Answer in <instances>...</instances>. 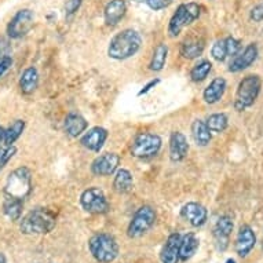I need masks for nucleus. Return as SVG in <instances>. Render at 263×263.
<instances>
[{
    "label": "nucleus",
    "mask_w": 263,
    "mask_h": 263,
    "mask_svg": "<svg viewBox=\"0 0 263 263\" xmlns=\"http://www.w3.org/2000/svg\"><path fill=\"white\" fill-rule=\"evenodd\" d=\"M11 65H13V58L11 57L6 55L0 58V78H3V74L10 69Z\"/></svg>",
    "instance_id": "4c0bfd02"
},
{
    "label": "nucleus",
    "mask_w": 263,
    "mask_h": 263,
    "mask_svg": "<svg viewBox=\"0 0 263 263\" xmlns=\"http://www.w3.org/2000/svg\"><path fill=\"white\" fill-rule=\"evenodd\" d=\"M156 212L151 205H143L135 212L129 222L127 233L131 238H138L149 232V229L155 224Z\"/></svg>",
    "instance_id": "1a4fd4ad"
},
{
    "label": "nucleus",
    "mask_w": 263,
    "mask_h": 263,
    "mask_svg": "<svg viewBox=\"0 0 263 263\" xmlns=\"http://www.w3.org/2000/svg\"><path fill=\"white\" fill-rule=\"evenodd\" d=\"M200 246L199 238L196 237V234L187 233L181 237V244H179V260H189L193 258L194 254L197 252Z\"/></svg>",
    "instance_id": "4be33fe9"
},
{
    "label": "nucleus",
    "mask_w": 263,
    "mask_h": 263,
    "mask_svg": "<svg viewBox=\"0 0 263 263\" xmlns=\"http://www.w3.org/2000/svg\"><path fill=\"white\" fill-rule=\"evenodd\" d=\"M224 40V47H226V54L228 57H236L241 50V43L237 39H234L232 36H229Z\"/></svg>",
    "instance_id": "473e14b6"
},
{
    "label": "nucleus",
    "mask_w": 263,
    "mask_h": 263,
    "mask_svg": "<svg viewBox=\"0 0 263 263\" xmlns=\"http://www.w3.org/2000/svg\"><path fill=\"white\" fill-rule=\"evenodd\" d=\"M142 46V37L134 29H124L113 36L108 47L109 58L117 61L128 60L139 51Z\"/></svg>",
    "instance_id": "f257e3e1"
},
{
    "label": "nucleus",
    "mask_w": 263,
    "mask_h": 263,
    "mask_svg": "<svg viewBox=\"0 0 263 263\" xmlns=\"http://www.w3.org/2000/svg\"><path fill=\"white\" fill-rule=\"evenodd\" d=\"M226 263H236V260H234V259H228V260H226Z\"/></svg>",
    "instance_id": "79ce46f5"
},
{
    "label": "nucleus",
    "mask_w": 263,
    "mask_h": 263,
    "mask_svg": "<svg viewBox=\"0 0 263 263\" xmlns=\"http://www.w3.org/2000/svg\"><path fill=\"white\" fill-rule=\"evenodd\" d=\"M108 131L102 127H94L87 131L80 139L83 146L91 152H100L108 139Z\"/></svg>",
    "instance_id": "2eb2a0df"
},
{
    "label": "nucleus",
    "mask_w": 263,
    "mask_h": 263,
    "mask_svg": "<svg viewBox=\"0 0 263 263\" xmlns=\"http://www.w3.org/2000/svg\"><path fill=\"white\" fill-rule=\"evenodd\" d=\"M91 255L97 262L110 263L119 255V246L113 236L106 233H98L92 236L88 241Z\"/></svg>",
    "instance_id": "20e7f679"
},
{
    "label": "nucleus",
    "mask_w": 263,
    "mask_h": 263,
    "mask_svg": "<svg viewBox=\"0 0 263 263\" xmlns=\"http://www.w3.org/2000/svg\"><path fill=\"white\" fill-rule=\"evenodd\" d=\"M233 229L234 223L230 216L223 215L216 220L215 228H214V238H215V244L218 250L224 251L228 248L230 234L233 232Z\"/></svg>",
    "instance_id": "f8f14e48"
},
{
    "label": "nucleus",
    "mask_w": 263,
    "mask_h": 263,
    "mask_svg": "<svg viewBox=\"0 0 263 263\" xmlns=\"http://www.w3.org/2000/svg\"><path fill=\"white\" fill-rule=\"evenodd\" d=\"M211 55L214 60L219 61V62L226 60L228 54H226V47H224V40H218V42H215V44L211 48Z\"/></svg>",
    "instance_id": "72a5a7b5"
},
{
    "label": "nucleus",
    "mask_w": 263,
    "mask_h": 263,
    "mask_svg": "<svg viewBox=\"0 0 263 263\" xmlns=\"http://www.w3.org/2000/svg\"><path fill=\"white\" fill-rule=\"evenodd\" d=\"M24 129H25V121L24 120H15L13 124L9 125V128L5 129V139H3L6 146L13 145L21 137Z\"/></svg>",
    "instance_id": "c85d7f7f"
},
{
    "label": "nucleus",
    "mask_w": 263,
    "mask_h": 263,
    "mask_svg": "<svg viewBox=\"0 0 263 263\" xmlns=\"http://www.w3.org/2000/svg\"><path fill=\"white\" fill-rule=\"evenodd\" d=\"M3 139H5V128L0 125V143L3 142Z\"/></svg>",
    "instance_id": "ea45409f"
},
{
    "label": "nucleus",
    "mask_w": 263,
    "mask_h": 263,
    "mask_svg": "<svg viewBox=\"0 0 263 263\" xmlns=\"http://www.w3.org/2000/svg\"><path fill=\"white\" fill-rule=\"evenodd\" d=\"M87 127H88V123H87L86 119L80 116V115H76V113H70L65 119V133L72 138H76L79 135H82L87 129Z\"/></svg>",
    "instance_id": "412c9836"
},
{
    "label": "nucleus",
    "mask_w": 263,
    "mask_h": 263,
    "mask_svg": "<svg viewBox=\"0 0 263 263\" xmlns=\"http://www.w3.org/2000/svg\"><path fill=\"white\" fill-rule=\"evenodd\" d=\"M0 54H2V51H0ZM0 58H2V57H0Z\"/></svg>",
    "instance_id": "c03bdc74"
},
{
    "label": "nucleus",
    "mask_w": 263,
    "mask_h": 263,
    "mask_svg": "<svg viewBox=\"0 0 263 263\" xmlns=\"http://www.w3.org/2000/svg\"><path fill=\"white\" fill-rule=\"evenodd\" d=\"M145 2H146V5L149 6L152 10L159 11V10L167 9V7L173 3L174 0H145Z\"/></svg>",
    "instance_id": "f704fd0d"
},
{
    "label": "nucleus",
    "mask_w": 263,
    "mask_h": 263,
    "mask_svg": "<svg viewBox=\"0 0 263 263\" xmlns=\"http://www.w3.org/2000/svg\"><path fill=\"white\" fill-rule=\"evenodd\" d=\"M134 187V178L133 174L129 173L128 170L120 168L116 171L115 179H113V189L116 190L117 193L125 194L131 192Z\"/></svg>",
    "instance_id": "a878e982"
},
{
    "label": "nucleus",
    "mask_w": 263,
    "mask_h": 263,
    "mask_svg": "<svg viewBox=\"0 0 263 263\" xmlns=\"http://www.w3.org/2000/svg\"><path fill=\"white\" fill-rule=\"evenodd\" d=\"M15 153H17V149L13 145L6 147H0V170L5 168L7 163L13 159Z\"/></svg>",
    "instance_id": "2f4dec72"
},
{
    "label": "nucleus",
    "mask_w": 263,
    "mask_h": 263,
    "mask_svg": "<svg viewBox=\"0 0 263 263\" xmlns=\"http://www.w3.org/2000/svg\"><path fill=\"white\" fill-rule=\"evenodd\" d=\"M167 57H168V47L167 44L160 43L156 46L153 55H152L151 64H149V69L153 72H160L163 70L164 65L167 62Z\"/></svg>",
    "instance_id": "bb28decb"
},
{
    "label": "nucleus",
    "mask_w": 263,
    "mask_h": 263,
    "mask_svg": "<svg viewBox=\"0 0 263 263\" xmlns=\"http://www.w3.org/2000/svg\"><path fill=\"white\" fill-rule=\"evenodd\" d=\"M159 83H160V79H155V80H151V82L147 83V84H145V86L142 87V90L139 91L138 95H139V97H141V95L147 94V92H149V91H151V90H153V88H155V87L157 86Z\"/></svg>",
    "instance_id": "58836bf2"
},
{
    "label": "nucleus",
    "mask_w": 263,
    "mask_h": 263,
    "mask_svg": "<svg viewBox=\"0 0 263 263\" xmlns=\"http://www.w3.org/2000/svg\"><path fill=\"white\" fill-rule=\"evenodd\" d=\"M226 91V80L223 78H215L203 92V100L210 105L219 102Z\"/></svg>",
    "instance_id": "aec40b11"
},
{
    "label": "nucleus",
    "mask_w": 263,
    "mask_h": 263,
    "mask_svg": "<svg viewBox=\"0 0 263 263\" xmlns=\"http://www.w3.org/2000/svg\"><path fill=\"white\" fill-rule=\"evenodd\" d=\"M32 190V174L26 167H20L10 174L5 185V194L7 197L25 200Z\"/></svg>",
    "instance_id": "39448f33"
},
{
    "label": "nucleus",
    "mask_w": 263,
    "mask_h": 263,
    "mask_svg": "<svg viewBox=\"0 0 263 263\" xmlns=\"http://www.w3.org/2000/svg\"><path fill=\"white\" fill-rule=\"evenodd\" d=\"M212 70V64L210 61L203 60L200 61L199 64H196L190 70V79L193 80L194 83H200L207 79V76L210 74V72Z\"/></svg>",
    "instance_id": "c756f323"
},
{
    "label": "nucleus",
    "mask_w": 263,
    "mask_h": 263,
    "mask_svg": "<svg viewBox=\"0 0 263 263\" xmlns=\"http://www.w3.org/2000/svg\"><path fill=\"white\" fill-rule=\"evenodd\" d=\"M250 17L254 22L263 21V2H260L259 5H256L254 9L251 10Z\"/></svg>",
    "instance_id": "e433bc0d"
},
{
    "label": "nucleus",
    "mask_w": 263,
    "mask_h": 263,
    "mask_svg": "<svg viewBox=\"0 0 263 263\" xmlns=\"http://www.w3.org/2000/svg\"><path fill=\"white\" fill-rule=\"evenodd\" d=\"M181 234L174 233L167 238V242L164 244L160 259L161 263H178L179 262V244H181Z\"/></svg>",
    "instance_id": "a211bd4d"
},
{
    "label": "nucleus",
    "mask_w": 263,
    "mask_h": 263,
    "mask_svg": "<svg viewBox=\"0 0 263 263\" xmlns=\"http://www.w3.org/2000/svg\"><path fill=\"white\" fill-rule=\"evenodd\" d=\"M262 90V80L258 74H248L238 83L236 98H234V109L237 112H242L251 108L258 100Z\"/></svg>",
    "instance_id": "7ed1b4c3"
},
{
    "label": "nucleus",
    "mask_w": 263,
    "mask_h": 263,
    "mask_svg": "<svg viewBox=\"0 0 263 263\" xmlns=\"http://www.w3.org/2000/svg\"><path fill=\"white\" fill-rule=\"evenodd\" d=\"M204 51V42L199 37H186L181 44V55L186 60L199 58Z\"/></svg>",
    "instance_id": "5701e85b"
},
{
    "label": "nucleus",
    "mask_w": 263,
    "mask_h": 263,
    "mask_svg": "<svg viewBox=\"0 0 263 263\" xmlns=\"http://www.w3.org/2000/svg\"><path fill=\"white\" fill-rule=\"evenodd\" d=\"M255 242H256V237H255L254 230L247 224L241 226L238 230L237 238H236V252L238 254V256L246 258L247 255L254 250Z\"/></svg>",
    "instance_id": "f3484780"
},
{
    "label": "nucleus",
    "mask_w": 263,
    "mask_h": 263,
    "mask_svg": "<svg viewBox=\"0 0 263 263\" xmlns=\"http://www.w3.org/2000/svg\"><path fill=\"white\" fill-rule=\"evenodd\" d=\"M181 215L194 228H200L207 222V208L199 203H187L181 210Z\"/></svg>",
    "instance_id": "4468645a"
},
{
    "label": "nucleus",
    "mask_w": 263,
    "mask_h": 263,
    "mask_svg": "<svg viewBox=\"0 0 263 263\" xmlns=\"http://www.w3.org/2000/svg\"><path fill=\"white\" fill-rule=\"evenodd\" d=\"M55 223L54 212L47 208H36L22 218L20 229L24 234H47L52 232Z\"/></svg>",
    "instance_id": "f03ea898"
},
{
    "label": "nucleus",
    "mask_w": 263,
    "mask_h": 263,
    "mask_svg": "<svg viewBox=\"0 0 263 263\" xmlns=\"http://www.w3.org/2000/svg\"><path fill=\"white\" fill-rule=\"evenodd\" d=\"M33 13L32 10L24 9L17 11V14L11 18V21L7 25V35L11 39H21L32 29L33 26Z\"/></svg>",
    "instance_id": "9d476101"
},
{
    "label": "nucleus",
    "mask_w": 263,
    "mask_h": 263,
    "mask_svg": "<svg viewBox=\"0 0 263 263\" xmlns=\"http://www.w3.org/2000/svg\"><path fill=\"white\" fill-rule=\"evenodd\" d=\"M119 164L120 156L117 153H104L91 163V173L97 177H110L117 171Z\"/></svg>",
    "instance_id": "9b49d317"
},
{
    "label": "nucleus",
    "mask_w": 263,
    "mask_h": 263,
    "mask_svg": "<svg viewBox=\"0 0 263 263\" xmlns=\"http://www.w3.org/2000/svg\"><path fill=\"white\" fill-rule=\"evenodd\" d=\"M200 17V6L197 3H183L177 9L170 20L168 33L171 37H175L182 32L185 26L190 25Z\"/></svg>",
    "instance_id": "0eeeda50"
},
{
    "label": "nucleus",
    "mask_w": 263,
    "mask_h": 263,
    "mask_svg": "<svg viewBox=\"0 0 263 263\" xmlns=\"http://www.w3.org/2000/svg\"><path fill=\"white\" fill-rule=\"evenodd\" d=\"M256 58H258V46L252 43L250 46H247L244 48V51L238 52L237 55L234 57L233 61L229 65V70L233 72V73L241 72V70L250 68L251 65L256 61Z\"/></svg>",
    "instance_id": "ddd939ff"
},
{
    "label": "nucleus",
    "mask_w": 263,
    "mask_h": 263,
    "mask_svg": "<svg viewBox=\"0 0 263 263\" xmlns=\"http://www.w3.org/2000/svg\"><path fill=\"white\" fill-rule=\"evenodd\" d=\"M22 207H24V201L13 197H7L6 196L5 203H3V212L5 215L11 220H18L21 218Z\"/></svg>",
    "instance_id": "cd10ccee"
},
{
    "label": "nucleus",
    "mask_w": 263,
    "mask_h": 263,
    "mask_svg": "<svg viewBox=\"0 0 263 263\" xmlns=\"http://www.w3.org/2000/svg\"><path fill=\"white\" fill-rule=\"evenodd\" d=\"M192 135H193L194 142L199 146H207L212 139L211 129L208 128L205 121L200 120V119L192 123Z\"/></svg>",
    "instance_id": "393cba45"
},
{
    "label": "nucleus",
    "mask_w": 263,
    "mask_h": 263,
    "mask_svg": "<svg viewBox=\"0 0 263 263\" xmlns=\"http://www.w3.org/2000/svg\"><path fill=\"white\" fill-rule=\"evenodd\" d=\"M80 204H82L83 210L88 214H95V215H101V214H106L110 208L106 196L100 187H88L82 193L80 196Z\"/></svg>",
    "instance_id": "6e6552de"
},
{
    "label": "nucleus",
    "mask_w": 263,
    "mask_h": 263,
    "mask_svg": "<svg viewBox=\"0 0 263 263\" xmlns=\"http://www.w3.org/2000/svg\"><path fill=\"white\" fill-rule=\"evenodd\" d=\"M39 86V73H37V69L33 68V66H29L26 68L21 74V79H20V88H21L22 94H32L33 91H36Z\"/></svg>",
    "instance_id": "b1692460"
},
{
    "label": "nucleus",
    "mask_w": 263,
    "mask_h": 263,
    "mask_svg": "<svg viewBox=\"0 0 263 263\" xmlns=\"http://www.w3.org/2000/svg\"><path fill=\"white\" fill-rule=\"evenodd\" d=\"M0 263H6V258L3 254H0Z\"/></svg>",
    "instance_id": "a19ab883"
},
{
    "label": "nucleus",
    "mask_w": 263,
    "mask_h": 263,
    "mask_svg": "<svg viewBox=\"0 0 263 263\" xmlns=\"http://www.w3.org/2000/svg\"><path fill=\"white\" fill-rule=\"evenodd\" d=\"M163 145V141L157 134L152 133H139L135 135L131 142V155L138 159H149L153 157L160 152Z\"/></svg>",
    "instance_id": "423d86ee"
},
{
    "label": "nucleus",
    "mask_w": 263,
    "mask_h": 263,
    "mask_svg": "<svg viewBox=\"0 0 263 263\" xmlns=\"http://www.w3.org/2000/svg\"><path fill=\"white\" fill-rule=\"evenodd\" d=\"M135 2H145V0H135Z\"/></svg>",
    "instance_id": "37998d69"
},
{
    "label": "nucleus",
    "mask_w": 263,
    "mask_h": 263,
    "mask_svg": "<svg viewBox=\"0 0 263 263\" xmlns=\"http://www.w3.org/2000/svg\"><path fill=\"white\" fill-rule=\"evenodd\" d=\"M82 6V0H68L65 5V13L66 15H73Z\"/></svg>",
    "instance_id": "c9c22d12"
},
{
    "label": "nucleus",
    "mask_w": 263,
    "mask_h": 263,
    "mask_svg": "<svg viewBox=\"0 0 263 263\" xmlns=\"http://www.w3.org/2000/svg\"><path fill=\"white\" fill-rule=\"evenodd\" d=\"M187 152H189V143L185 135L179 131H174L170 137V159L174 163L182 161L187 156Z\"/></svg>",
    "instance_id": "dca6fc26"
},
{
    "label": "nucleus",
    "mask_w": 263,
    "mask_h": 263,
    "mask_svg": "<svg viewBox=\"0 0 263 263\" xmlns=\"http://www.w3.org/2000/svg\"><path fill=\"white\" fill-rule=\"evenodd\" d=\"M127 11V5L124 0H110L105 7V22L110 26L117 25L123 20Z\"/></svg>",
    "instance_id": "6ab92c4d"
},
{
    "label": "nucleus",
    "mask_w": 263,
    "mask_h": 263,
    "mask_svg": "<svg viewBox=\"0 0 263 263\" xmlns=\"http://www.w3.org/2000/svg\"><path fill=\"white\" fill-rule=\"evenodd\" d=\"M208 128L211 129V133H223L228 128L229 119L224 113H214L207 119Z\"/></svg>",
    "instance_id": "7c9ffc66"
}]
</instances>
